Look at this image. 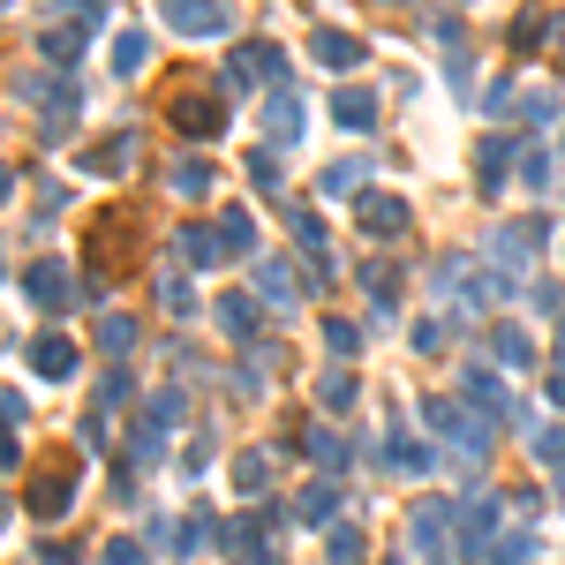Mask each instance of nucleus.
Segmentation results:
<instances>
[{"instance_id": "1", "label": "nucleus", "mask_w": 565, "mask_h": 565, "mask_svg": "<svg viewBox=\"0 0 565 565\" xmlns=\"http://www.w3.org/2000/svg\"><path fill=\"white\" fill-rule=\"evenodd\" d=\"M158 15H166L181 38H219V30L234 23V8H227V0H166Z\"/></svg>"}, {"instance_id": "2", "label": "nucleus", "mask_w": 565, "mask_h": 565, "mask_svg": "<svg viewBox=\"0 0 565 565\" xmlns=\"http://www.w3.org/2000/svg\"><path fill=\"white\" fill-rule=\"evenodd\" d=\"M68 490H76V460L61 452V460L30 483V513H61V505H68Z\"/></svg>"}, {"instance_id": "3", "label": "nucleus", "mask_w": 565, "mask_h": 565, "mask_svg": "<svg viewBox=\"0 0 565 565\" xmlns=\"http://www.w3.org/2000/svg\"><path fill=\"white\" fill-rule=\"evenodd\" d=\"M174 129H181V137H219V99H211V91L174 99Z\"/></svg>"}, {"instance_id": "4", "label": "nucleus", "mask_w": 565, "mask_h": 565, "mask_svg": "<svg viewBox=\"0 0 565 565\" xmlns=\"http://www.w3.org/2000/svg\"><path fill=\"white\" fill-rule=\"evenodd\" d=\"M30 370H38V377H76V339L38 332V339H30Z\"/></svg>"}, {"instance_id": "5", "label": "nucleus", "mask_w": 565, "mask_h": 565, "mask_svg": "<svg viewBox=\"0 0 565 565\" xmlns=\"http://www.w3.org/2000/svg\"><path fill=\"white\" fill-rule=\"evenodd\" d=\"M490 249H498V257H505V265L521 272V265H528V257L543 249V227H536V219H521V227H498V234H490Z\"/></svg>"}, {"instance_id": "6", "label": "nucleus", "mask_w": 565, "mask_h": 565, "mask_svg": "<svg viewBox=\"0 0 565 565\" xmlns=\"http://www.w3.org/2000/svg\"><path fill=\"white\" fill-rule=\"evenodd\" d=\"M265 137L272 143L301 137V99H294V91H272V106H265Z\"/></svg>"}, {"instance_id": "7", "label": "nucleus", "mask_w": 565, "mask_h": 565, "mask_svg": "<svg viewBox=\"0 0 565 565\" xmlns=\"http://www.w3.org/2000/svg\"><path fill=\"white\" fill-rule=\"evenodd\" d=\"M362 227L370 234H408V204L400 196H362Z\"/></svg>"}, {"instance_id": "8", "label": "nucleus", "mask_w": 565, "mask_h": 565, "mask_svg": "<svg viewBox=\"0 0 565 565\" xmlns=\"http://www.w3.org/2000/svg\"><path fill=\"white\" fill-rule=\"evenodd\" d=\"M30 301H38V309H61V301H68V272H61V265H38V272H30Z\"/></svg>"}, {"instance_id": "9", "label": "nucleus", "mask_w": 565, "mask_h": 565, "mask_svg": "<svg viewBox=\"0 0 565 565\" xmlns=\"http://www.w3.org/2000/svg\"><path fill=\"white\" fill-rule=\"evenodd\" d=\"M219 324H227V339H249V332H257V301H249V294H227V301H219Z\"/></svg>"}, {"instance_id": "10", "label": "nucleus", "mask_w": 565, "mask_h": 565, "mask_svg": "<svg viewBox=\"0 0 565 565\" xmlns=\"http://www.w3.org/2000/svg\"><path fill=\"white\" fill-rule=\"evenodd\" d=\"M317 61H332V68H355V61H362V46H355L347 30H317Z\"/></svg>"}, {"instance_id": "11", "label": "nucleus", "mask_w": 565, "mask_h": 565, "mask_svg": "<svg viewBox=\"0 0 565 565\" xmlns=\"http://www.w3.org/2000/svg\"><path fill=\"white\" fill-rule=\"evenodd\" d=\"M332 114H339L347 129H370V114H377V99H370V91H339V99H332Z\"/></svg>"}, {"instance_id": "12", "label": "nucleus", "mask_w": 565, "mask_h": 565, "mask_svg": "<svg viewBox=\"0 0 565 565\" xmlns=\"http://www.w3.org/2000/svg\"><path fill=\"white\" fill-rule=\"evenodd\" d=\"M317 400H324L332 415H339V408H355V377H347V370H324V377H317Z\"/></svg>"}, {"instance_id": "13", "label": "nucleus", "mask_w": 565, "mask_h": 565, "mask_svg": "<svg viewBox=\"0 0 565 565\" xmlns=\"http://www.w3.org/2000/svg\"><path fill=\"white\" fill-rule=\"evenodd\" d=\"M498 355H505V370H528V362H536V347H528V332H513V324L498 332Z\"/></svg>"}, {"instance_id": "14", "label": "nucleus", "mask_w": 565, "mask_h": 565, "mask_svg": "<svg viewBox=\"0 0 565 565\" xmlns=\"http://www.w3.org/2000/svg\"><path fill=\"white\" fill-rule=\"evenodd\" d=\"M505 158H513V143H483V189L505 181Z\"/></svg>"}, {"instance_id": "15", "label": "nucleus", "mask_w": 565, "mask_h": 565, "mask_svg": "<svg viewBox=\"0 0 565 565\" xmlns=\"http://www.w3.org/2000/svg\"><path fill=\"white\" fill-rule=\"evenodd\" d=\"M536 460H543V467H558V475H565V429H543V437H536Z\"/></svg>"}, {"instance_id": "16", "label": "nucleus", "mask_w": 565, "mask_h": 565, "mask_svg": "<svg viewBox=\"0 0 565 565\" xmlns=\"http://www.w3.org/2000/svg\"><path fill=\"white\" fill-rule=\"evenodd\" d=\"M129 339H137V332H129V317H106V324H99V347H106V355H121Z\"/></svg>"}, {"instance_id": "17", "label": "nucleus", "mask_w": 565, "mask_h": 565, "mask_svg": "<svg viewBox=\"0 0 565 565\" xmlns=\"http://www.w3.org/2000/svg\"><path fill=\"white\" fill-rule=\"evenodd\" d=\"M143 53H151V46H143L137 30H129V38H121V46H114V68H121V76H129V68H143Z\"/></svg>"}, {"instance_id": "18", "label": "nucleus", "mask_w": 565, "mask_h": 565, "mask_svg": "<svg viewBox=\"0 0 565 565\" xmlns=\"http://www.w3.org/2000/svg\"><path fill=\"white\" fill-rule=\"evenodd\" d=\"M46 53H53V61H76V53H84V30H53Z\"/></svg>"}, {"instance_id": "19", "label": "nucleus", "mask_w": 565, "mask_h": 565, "mask_svg": "<svg viewBox=\"0 0 565 565\" xmlns=\"http://www.w3.org/2000/svg\"><path fill=\"white\" fill-rule=\"evenodd\" d=\"M174 189H181V196H204L211 174H204V166H174Z\"/></svg>"}, {"instance_id": "20", "label": "nucleus", "mask_w": 565, "mask_h": 565, "mask_svg": "<svg viewBox=\"0 0 565 565\" xmlns=\"http://www.w3.org/2000/svg\"><path fill=\"white\" fill-rule=\"evenodd\" d=\"M294 513H301V521H332V490H301Z\"/></svg>"}, {"instance_id": "21", "label": "nucleus", "mask_w": 565, "mask_h": 565, "mask_svg": "<svg viewBox=\"0 0 565 565\" xmlns=\"http://www.w3.org/2000/svg\"><path fill=\"white\" fill-rule=\"evenodd\" d=\"M324 339H332V355H355V324H347V317H332Z\"/></svg>"}, {"instance_id": "22", "label": "nucleus", "mask_w": 565, "mask_h": 565, "mask_svg": "<svg viewBox=\"0 0 565 565\" xmlns=\"http://www.w3.org/2000/svg\"><path fill=\"white\" fill-rule=\"evenodd\" d=\"M309 452H317L324 467H339V437H332V429H309Z\"/></svg>"}, {"instance_id": "23", "label": "nucleus", "mask_w": 565, "mask_h": 565, "mask_svg": "<svg viewBox=\"0 0 565 565\" xmlns=\"http://www.w3.org/2000/svg\"><path fill=\"white\" fill-rule=\"evenodd\" d=\"M257 280H265V294H272V301H286V294H294V280H286V265H265Z\"/></svg>"}, {"instance_id": "24", "label": "nucleus", "mask_w": 565, "mask_h": 565, "mask_svg": "<svg viewBox=\"0 0 565 565\" xmlns=\"http://www.w3.org/2000/svg\"><path fill=\"white\" fill-rule=\"evenodd\" d=\"M551 393H558V408H565V332H558V377H551Z\"/></svg>"}, {"instance_id": "25", "label": "nucleus", "mask_w": 565, "mask_h": 565, "mask_svg": "<svg viewBox=\"0 0 565 565\" xmlns=\"http://www.w3.org/2000/svg\"><path fill=\"white\" fill-rule=\"evenodd\" d=\"M0 189H8V166H0Z\"/></svg>"}]
</instances>
